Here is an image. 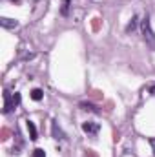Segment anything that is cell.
Here are the masks:
<instances>
[{"label": "cell", "instance_id": "cell-1", "mask_svg": "<svg viewBox=\"0 0 155 157\" xmlns=\"http://www.w3.org/2000/svg\"><path fill=\"white\" fill-rule=\"evenodd\" d=\"M141 31H142V39L146 42V46L155 51V33H153V29H152V24H150L148 17H144L141 20Z\"/></svg>", "mask_w": 155, "mask_h": 157}, {"label": "cell", "instance_id": "cell-2", "mask_svg": "<svg viewBox=\"0 0 155 157\" xmlns=\"http://www.w3.org/2000/svg\"><path fill=\"white\" fill-rule=\"evenodd\" d=\"M82 130H84L88 135H93V137H95V135L100 132V124H99V122H89V121H88V122H82Z\"/></svg>", "mask_w": 155, "mask_h": 157}, {"label": "cell", "instance_id": "cell-3", "mask_svg": "<svg viewBox=\"0 0 155 157\" xmlns=\"http://www.w3.org/2000/svg\"><path fill=\"white\" fill-rule=\"evenodd\" d=\"M11 108H15L13 106V97L9 95V91H4V108H2V112L4 113H9Z\"/></svg>", "mask_w": 155, "mask_h": 157}, {"label": "cell", "instance_id": "cell-4", "mask_svg": "<svg viewBox=\"0 0 155 157\" xmlns=\"http://www.w3.org/2000/svg\"><path fill=\"white\" fill-rule=\"evenodd\" d=\"M51 132H53V137L55 139H64V132L60 130V126H59V122L57 121H53V124H51Z\"/></svg>", "mask_w": 155, "mask_h": 157}, {"label": "cell", "instance_id": "cell-5", "mask_svg": "<svg viewBox=\"0 0 155 157\" xmlns=\"http://www.w3.org/2000/svg\"><path fill=\"white\" fill-rule=\"evenodd\" d=\"M0 24H2V28H6V29H13V28H17V26H18V22H17V20L7 18V17H4V18L0 20Z\"/></svg>", "mask_w": 155, "mask_h": 157}, {"label": "cell", "instance_id": "cell-6", "mask_svg": "<svg viewBox=\"0 0 155 157\" xmlns=\"http://www.w3.org/2000/svg\"><path fill=\"white\" fill-rule=\"evenodd\" d=\"M80 110H84V112H91V113H100V110H99L95 104H91V102H80Z\"/></svg>", "mask_w": 155, "mask_h": 157}, {"label": "cell", "instance_id": "cell-7", "mask_svg": "<svg viewBox=\"0 0 155 157\" xmlns=\"http://www.w3.org/2000/svg\"><path fill=\"white\" fill-rule=\"evenodd\" d=\"M26 126H28V132H29V139H31V141H37L39 137H37V128H35V124H33L31 121H26Z\"/></svg>", "mask_w": 155, "mask_h": 157}, {"label": "cell", "instance_id": "cell-8", "mask_svg": "<svg viewBox=\"0 0 155 157\" xmlns=\"http://www.w3.org/2000/svg\"><path fill=\"white\" fill-rule=\"evenodd\" d=\"M70 6H71V0H62V6H60V15L62 17L70 15Z\"/></svg>", "mask_w": 155, "mask_h": 157}, {"label": "cell", "instance_id": "cell-9", "mask_svg": "<svg viewBox=\"0 0 155 157\" xmlns=\"http://www.w3.org/2000/svg\"><path fill=\"white\" fill-rule=\"evenodd\" d=\"M135 29H137V17H131V20L126 26V33H133Z\"/></svg>", "mask_w": 155, "mask_h": 157}, {"label": "cell", "instance_id": "cell-10", "mask_svg": "<svg viewBox=\"0 0 155 157\" xmlns=\"http://www.w3.org/2000/svg\"><path fill=\"white\" fill-rule=\"evenodd\" d=\"M42 97H44V93H42V90H39V88H35V90L31 91V99H33V101L39 102V101H42Z\"/></svg>", "mask_w": 155, "mask_h": 157}, {"label": "cell", "instance_id": "cell-11", "mask_svg": "<svg viewBox=\"0 0 155 157\" xmlns=\"http://www.w3.org/2000/svg\"><path fill=\"white\" fill-rule=\"evenodd\" d=\"M33 157H46V152L42 148H35L33 150Z\"/></svg>", "mask_w": 155, "mask_h": 157}, {"label": "cell", "instance_id": "cell-12", "mask_svg": "<svg viewBox=\"0 0 155 157\" xmlns=\"http://www.w3.org/2000/svg\"><path fill=\"white\" fill-rule=\"evenodd\" d=\"M20 104V93H15L13 95V106H18Z\"/></svg>", "mask_w": 155, "mask_h": 157}, {"label": "cell", "instance_id": "cell-13", "mask_svg": "<svg viewBox=\"0 0 155 157\" xmlns=\"http://www.w3.org/2000/svg\"><path fill=\"white\" fill-rule=\"evenodd\" d=\"M93 28H95V29L99 28V18H93Z\"/></svg>", "mask_w": 155, "mask_h": 157}, {"label": "cell", "instance_id": "cell-14", "mask_svg": "<svg viewBox=\"0 0 155 157\" xmlns=\"http://www.w3.org/2000/svg\"><path fill=\"white\" fill-rule=\"evenodd\" d=\"M2 139H7V130H2Z\"/></svg>", "mask_w": 155, "mask_h": 157}, {"label": "cell", "instance_id": "cell-15", "mask_svg": "<svg viewBox=\"0 0 155 157\" xmlns=\"http://www.w3.org/2000/svg\"><path fill=\"white\" fill-rule=\"evenodd\" d=\"M152 146H153V154H155V139H152Z\"/></svg>", "mask_w": 155, "mask_h": 157}, {"label": "cell", "instance_id": "cell-16", "mask_svg": "<svg viewBox=\"0 0 155 157\" xmlns=\"http://www.w3.org/2000/svg\"><path fill=\"white\" fill-rule=\"evenodd\" d=\"M9 2H13V4H20V0H9Z\"/></svg>", "mask_w": 155, "mask_h": 157}, {"label": "cell", "instance_id": "cell-17", "mask_svg": "<svg viewBox=\"0 0 155 157\" xmlns=\"http://www.w3.org/2000/svg\"><path fill=\"white\" fill-rule=\"evenodd\" d=\"M152 93H155V86H153V88H152Z\"/></svg>", "mask_w": 155, "mask_h": 157}]
</instances>
